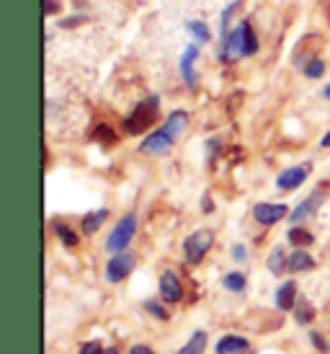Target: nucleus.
Instances as JSON below:
<instances>
[{
	"label": "nucleus",
	"mask_w": 330,
	"mask_h": 354,
	"mask_svg": "<svg viewBox=\"0 0 330 354\" xmlns=\"http://www.w3.org/2000/svg\"><path fill=\"white\" fill-rule=\"evenodd\" d=\"M160 297H163L165 303H178L184 297V287L178 282L175 272H171V269L160 274Z\"/></svg>",
	"instance_id": "11"
},
{
	"label": "nucleus",
	"mask_w": 330,
	"mask_h": 354,
	"mask_svg": "<svg viewBox=\"0 0 330 354\" xmlns=\"http://www.w3.org/2000/svg\"><path fill=\"white\" fill-rule=\"evenodd\" d=\"M135 264H137V259L132 254H126V251H122V254H114L111 259H108V264H106V279L111 282V285L124 282L126 277L132 274Z\"/></svg>",
	"instance_id": "4"
},
{
	"label": "nucleus",
	"mask_w": 330,
	"mask_h": 354,
	"mask_svg": "<svg viewBox=\"0 0 330 354\" xmlns=\"http://www.w3.org/2000/svg\"><path fill=\"white\" fill-rule=\"evenodd\" d=\"M310 339H312V344L318 346V349H320V352H328V344H325V342H322V334H318V331H312V334H310Z\"/></svg>",
	"instance_id": "31"
},
{
	"label": "nucleus",
	"mask_w": 330,
	"mask_h": 354,
	"mask_svg": "<svg viewBox=\"0 0 330 354\" xmlns=\"http://www.w3.org/2000/svg\"><path fill=\"white\" fill-rule=\"evenodd\" d=\"M80 24H86V16H83V13H75V16H70V19H59V29H75Z\"/></svg>",
	"instance_id": "28"
},
{
	"label": "nucleus",
	"mask_w": 330,
	"mask_h": 354,
	"mask_svg": "<svg viewBox=\"0 0 330 354\" xmlns=\"http://www.w3.org/2000/svg\"><path fill=\"white\" fill-rule=\"evenodd\" d=\"M186 31L194 37L196 44H209L212 41V29L206 26L204 21H186Z\"/></svg>",
	"instance_id": "17"
},
{
	"label": "nucleus",
	"mask_w": 330,
	"mask_h": 354,
	"mask_svg": "<svg viewBox=\"0 0 330 354\" xmlns=\"http://www.w3.org/2000/svg\"><path fill=\"white\" fill-rule=\"evenodd\" d=\"M196 59H199V44H186L184 55H181V75H184L186 86L188 88H196L199 83V75H196Z\"/></svg>",
	"instance_id": "9"
},
{
	"label": "nucleus",
	"mask_w": 330,
	"mask_h": 354,
	"mask_svg": "<svg viewBox=\"0 0 330 354\" xmlns=\"http://www.w3.org/2000/svg\"><path fill=\"white\" fill-rule=\"evenodd\" d=\"M322 96H325V99L330 101V83H328V86H325V88H322Z\"/></svg>",
	"instance_id": "37"
},
{
	"label": "nucleus",
	"mask_w": 330,
	"mask_h": 354,
	"mask_svg": "<svg viewBox=\"0 0 330 354\" xmlns=\"http://www.w3.org/2000/svg\"><path fill=\"white\" fill-rule=\"evenodd\" d=\"M157 114H160V99L157 96H147L124 119V132L126 135H142L145 129H150L157 122Z\"/></svg>",
	"instance_id": "1"
},
{
	"label": "nucleus",
	"mask_w": 330,
	"mask_h": 354,
	"mask_svg": "<svg viewBox=\"0 0 330 354\" xmlns=\"http://www.w3.org/2000/svg\"><path fill=\"white\" fill-rule=\"evenodd\" d=\"M297 282L289 279V282H284L279 290H276V308L279 310H294V305H297Z\"/></svg>",
	"instance_id": "12"
},
{
	"label": "nucleus",
	"mask_w": 330,
	"mask_h": 354,
	"mask_svg": "<svg viewBox=\"0 0 330 354\" xmlns=\"http://www.w3.org/2000/svg\"><path fill=\"white\" fill-rule=\"evenodd\" d=\"M287 215H289V207L279 205V202H258V205L253 207L255 223H261V225H266V227L276 225V223L284 220Z\"/></svg>",
	"instance_id": "6"
},
{
	"label": "nucleus",
	"mask_w": 330,
	"mask_h": 354,
	"mask_svg": "<svg viewBox=\"0 0 330 354\" xmlns=\"http://www.w3.org/2000/svg\"><path fill=\"white\" fill-rule=\"evenodd\" d=\"M93 138L96 140H106V145H111V142H117V135L111 132V127H106V124H101V127H96V132H93Z\"/></svg>",
	"instance_id": "27"
},
{
	"label": "nucleus",
	"mask_w": 330,
	"mask_h": 354,
	"mask_svg": "<svg viewBox=\"0 0 330 354\" xmlns=\"http://www.w3.org/2000/svg\"><path fill=\"white\" fill-rule=\"evenodd\" d=\"M233 259H235V261H245V259H248V248H245L243 243H235V246H233Z\"/></svg>",
	"instance_id": "30"
},
{
	"label": "nucleus",
	"mask_w": 330,
	"mask_h": 354,
	"mask_svg": "<svg viewBox=\"0 0 330 354\" xmlns=\"http://www.w3.org/2000/svg\"><path fill=\"white\" fill-rule=\"evenodd\" d=\"M106 220H108V209L106 207H101V209L88 212V215L80 220V227H83V233H86V236H93V233L101 230V225H104Z\"/></svg>",
	"instance_id": "16"
},
{
	"label": "nucleus",
	"mask_w": 330,
	"mask_h": 354,
	"mask_svg": "<svg viewBox=\"0 0 330 354\" xmlns=\"http://www.w3.org/2000/svg\"><path fill=\"white\" fill-rule=\"evenodd\" d=\"M251 349V344H248V339H243V336H222L220 342H217V354H245Z\"/></svg>",
	"instance_id": "14"
},
{
	"label": "nucleus",
	"mask_w": 330,
	"mask_h": 354,
	"mask_svg": "<svg viewBox=\"0 0 330 354\" xmlns=\"http://www.w3.org/2000/svg\"><path fill=\"white\" fill-rule=\"evenodd\" d=\"M304 75L310 80H318V78H322L325 75V62H322L320 57H310L307 62H304Z\"/></svg>",
	"instance_id": "23"
},
{
	"label": "nucleus",
	"mask_w": 330,
	"mask_h": 354,
	"mask_svg": "<svg viewBox=\"0 0 330 354\" xmlns=\"http://www.w3.org/2000/svg\"><path fill=\"white\" fill-rule=\"evenodd\" d=\"M173 142H175L173 135L165 127H160V129H155V132H150V135L142 140L139 150L147 153V156H163V153H168V150L173 148Z\"/></svg>",
	"instance_id": "7"
},
{
	"label": "nucleus",
	"mask_w": 330,
	"mask_h": 354,
	"mask_svg": "<svg viewBox=\"0 0 330 354\" xmlns=\"http://www.w3.org/2000/svg\"><path fill=\"white\" fill-rule=\"evenodd\" d=\"M240 6H243V0H233V3L222 10V19H220V37H222V39H227V34L233 31L230 29V21H233V16L240 10Z\"/></svg>",
	"instance_id": "19"
},
{
	"label": "nucleus",
	"mask_w": 330,
	"mask_h": 354,
	"mask_svg": "<svg viewBox=\"0 0 330 354\" xmlns=\"http://www.w3.org/2000/svg\"><path fill=\"white\" fill-rule=\"evenodd\" d=\"M294 318H297V324H310L312 321V305L304 300V297H300L297 300V305H294Z\"/></svg>",
	"instance_id": "24"
},
{
	"label": "nucleus",
	"mask_w": 330,
	"mask_h": 354,
	"mask_svg": "<svg viewBox=\"0 0 330 354\" xmlns=\"http://www.w3.org/2000/svg\"><path fill=\"white\" fill-rule=\"evenodd\" d=\"M261 50V41H258V34L253 29V24L248 19L240 21V57H253Z\"/></svg>",
	"instance_id": "10"
},
{
	"label": "nucleus",
	"mask_w": 330,
	"mask_h": 354,
	"mask_svg": "<svg viewBox=\"0 0 330 354\" xmlns=\"http://www.w3.org/2000/svg\"><path fill=\"white\" fill-rule=\"evenodd\" d=\"M222 285L227 290H233V292H243L245 290V274L243 272H230V274H224Z\"/></svg>",
	"instance_id": "25"
},
{
	"label": "nucleus",
	"mask_w": 330,
	"mask_h": 354,
	"mask_svg": "<svg viewBox=\"0 0 330 354\" xmlns=\"http://www.w3.org/2000/svg\"><path fill=\"white\" fill-rule=\"evenodd\" d=\"M55 233H57V238L68 248H75V246H78V241H80L78 233H72V227L65 225V223H55Z\"/></svg>",
	"instance_id": "22"
},
{
	"label": "nucleus",
	"mask_w": 330,
	"mask_h": 354,
	"mask_svg": "<svg viewBox=\"0 0 330 354\" xmlns=\"http://www.w3.org/2000/svg\"><path fill=\"white\" fill-rule=\"evenodd\" d=\"M78 354H104V349H101V344H98V342H86V344L80 346Z\"/></svg>",
	"instance_id": "29"
},
{
	"label": "nucleus",
	"mask_w": 330,
	"mask_h": 354,
	"mask_svg": "<svg viewBox=\"0 0 330 354\" xmlns=\"http://www.w3.org/2000/svg\"><path fill=\"white\" fill-rule=\"evenodd\" d=\"M145 310H147V313L155 315L157 321H168V318H171V313H168V310H165V308L157 303V300H145Z\"/></svg>",
	"instance_id": "26"
},
{
	"label": "nucleus",
	"mask_w": 330,
	"mask_h": 354,
	"mask_svg": "<svg viewBox=\"0 0 330 354\" xmlns=\"http://www.w3.org/2000/svg\"><path fill=\"white\" fill-rule=\"evenodd\" d=\"M137 233V215L126 212L124 217H119V223L114 225V230L106 238V251L108 254H122L126 251V246L132 243V238Z\"/></svg>",
	"instance_id": "2"
},
{
	"label": "nucleus",
	"mask_w": 330,
	"mask_h": 354,
	"mask_svg": "<svg viewBox=\"0 0 330 354\" xmlns=\"http://www.w3.org/2000/svg\"><path fill=\"white\" fill-rule=\"evenodd\" d=\"M320 145H322V148H330V129H328V132H325V135H322Z\"/></svg>",
	"instance_id": "35"
},
{
	"label": "nucleus",
	"mask_w": 330,
	"mask_h": 354,
	"mask_svg": "<svg viewBox=\"0 0 330 354\" xmlns=\"http://www.w3.org/2000/svg\"><path fill=\"white\" fill-rule=\"evenodd\" d=\"M287 269H289L291 274H300V272H310L315 269V259H312L304 248H294L289 254V261H287Z\"/></svg>",
	"instance_id": "13"
},
{
	"label": "nucleus",
	"mask_w": 330,
	"mask_h": 354,
	"mask_svg": "<svg viewBox=\"0 0 330 354\" xmlns=\"http://www.w3.org/2000/svg\"><path fill=\"white\" fill-rule=\"evenodd\" d=\"M202 209H204V212H212V209H214V202H212V197H209V194H204V197H202Z\"/></svg>",
	"instance_id": "34"
},
{
	"label": "nucleus",
	"mask_w": 330,
	"mask_h": 354,
	"mask_svg": "<svg viewBox=\"0 0 330 354\" xmlns=\"http://www.w3.org/2000/svg\"><path fill=\"white\" fill-rule=\"evenodd\" d=\"M163 127L168 129V132H171L175 140H178L186 132V127H188V114H186L184 109H175V111H171V114L165 117Z\"/></svg>",
	"instance_id": "15"
},
{
	"label": "nucleus",
	"mask_w": 330,
	"mask_h": 354,
	"mask_svg": "<svg viewBox=\"0 0 330 354\" xmlns=\"http://www.w3.org/2000/svg\"><path fill=\"white\" fill-rule=\"evenodd\" d=\"M312 166L310 163H300V166H291V168H284L279 178H276V189L279 192H294V189H300L307 176H310Z\"/></svg>",
	"instance_id": "5"
},
{
	"label": "nucleus",
	"mask_w": 330,
	"mask_h": 354,
	"mask_svg": "<svg viewBox=\"0 0 330 354\" xmlns=\"http://www.w3.org/2000/svg\"><path fill=\"white\" fill-rule=\"evenodd\" d=\"M322 202H325V194H322L320 189H318V192H312L310 197H304V199L300 202V205H297V207H294V209L289 212V223H294V225H300L302 220H307V217H312L315 212H318V207H320Z\"/></svg>",
	"instance_id": "8"
},
{
	"label": "nucleus",
	"mask_w": 330,
	"mask_h": 354,
	"mask_svg": "<svg viewBox=\"0 0 330 354\" xmlns=\"http://www.w3.org/2000/svg\"><path fill=\"white\" fill-rule=\"evenodd\" d=\"M214 243V233L212 230H196L184 241V256L188 264H202V259L209 254V248Z\"/></svg>",
	"instance_id": "3"
},
{
	"label": "nucleus",
	"mask_w": 330,
	"mask_h": 354,
	"mask_svg": "<svg viewBox=\"0 0 330 354\" xmlns=\"http://www.w3.org/2000/svg\"><path fill=\"white\" fill-rule=\"evenodd\" d=\"M287 241H289L294 248H304V246H312L315 236H312L310 230H304L302 225H294V227H289V233H287Z\"/></svg>",
	"instance_id": "18"
},
{
	"label": "nucleus",
	"mask_w": 330,
	"mask_h": 354,
	"mask_svg": "<svg viewBox=\"0 0 330 354\" xmlns=\"http://www.w3.org/2000/svg\"><path fill=\"white\" fill-rule=\"evenodd\" d=\"M129 354H155L150 346H145V344H135L132 349H129Z\"/></svg>",
	"instance_id": "33"
},
{
	"label": "nucleus",
	"mask_w": 330,
	"mask_h": 354,
	"mask_svg": "<svg viewBox=\"0 0 330 354\" xmlns=\"http://www.w3.org/2000/svg\"><path fill=\"white\" fill-rule=\"evenodd\" d=\"M57 10H59V3H57V0H47V3H44V13H47V16H55Z\"/></svg>",
	"instance_id": "32"
},
{
	"label": "nucleus",
	"mask_w": 330,
	"mask_h": 354,
	"mask_svg": "<svg viewBox=\"0 0 330 354\" xmlns=\"http://www.w3.org/2000/svg\"><path fill=\"white\" fill-rule=\"evenodd\" d=\"M104 354H119L117 346H108V349H104Z\"/></svg>",
	"instance_id": "36"
},
{
	"label": "nucleus",
	"mask_w": 330,
	"mask_h": 354,
	"mask_svg": "<svg viewBox=\"0 0 330 354\" xmlns=\"http://www.w3.org/2000/svg\"><path fill=\"white\" fill-rule=\"evenodd\" d=\"M206 339H209V336H206V331H196V334L186 342V346L178 354H204L206 352Z\"/></svg>",
	"instance_id": "20"
},
{
	"label": "nucleus",
	"mask_w": 330,
	"mask_h": 354,
	"mask_svg": "<svg viewBox=\"0 0 330 354\" xmlns=\"http://www.w3.org/2000/svg\"><path fill=\"white\" fill-rule=\"evenodd\" d=\"M287 261H289V256L284 254V248H273L271 254H269V269H271V274H284L287 272Z\"/></svg>",
	"instance_id": "21"
}]
</instances>
